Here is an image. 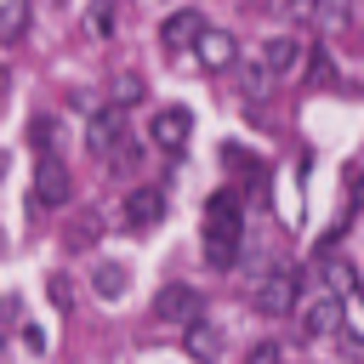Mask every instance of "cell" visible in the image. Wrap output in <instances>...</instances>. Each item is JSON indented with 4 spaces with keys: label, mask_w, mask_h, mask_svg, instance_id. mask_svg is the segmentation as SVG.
<instances>
[{
    "label": "cell",
    "mask_w": 364,
    "mask_h": 364,
    "mask_svg": "<svg viewBox=\"0 0 364 364\" xmlns=\"http://www.w3.org/2000/svg\"><path fill=\"white\" fill-rule=\"evenodd\" d=\"M233 57H239V40H233L228 28H205V40L193 46V63L210 68V74H216V68H233Z\"/></svg>",
    "instance_id": "cell-10"
},
{
    "label": "cell",
    "mask_w": 364,
    "mask_h": 364,
    "mask_svg": "<svg viewBox=\"0 0 364 364\" xmlns=\"http://www.w3.org/2000/svg\"><path fill=\"white\" fill-rule=\"evenodd\" d=\"M341 347H347L353 358H364V341H358V336H341Z\"/></svg>",
    "instance_id": "cell-22"
},
{
    "label": "cell",
    "mask_w": 364,
    "mask_h": 364,
    "mask_svg": "<svg viewBox=\"0 0 364 364\" xmlns=\"http://www.w3.org/2000/svg\"><path fill=\"white\" fill-rule=\"evenodd\" d=\"M296 57H301V40H296V34H273V40H262V57H256V63H262L267 74H290Z\"/></svg>",
    "instance_id": "cell-12"
},
{
    "label": "cell",
    "mask_w": 364,
    "mask_h": 364,
    "mask_svg": "<svg viewBox=\"0 0 364 364\" xmlns=\"http://www.w3.org/2000/svg\"><path fill=\"white\" fill-rule=\"evenodd\" d=\"M97 296H108V301L125 296V267H119V262H102V267H97Z\"/></svg>",
    "instance_id": "cell-14"
},
{
    "label": "cell",
    "mask_w": 364,
    "mask_h": 364,
    "mask_svg": "<svg viewBox=\"0 0 364 364\" xmlns=\"http://www.w3.org/2000/svg\"><path fill=\"white\" fill-rule=\"evenodd\" d=\"M182 353H188L193 364H216V358L228 353V336H222V324H210V318H193V324L182 330Z\"/></svg>",
    "instance_id": "cell-5"
},
{
    "label": "cell",
    "mask_w": 364,
    "mask_h": 364,
    "mask_svg": "<svg viewBox=\"0 0 364 364\" xmlns=\"http://www.w3.org/2000/svg\"><path fill=\"white\" fill-rule=\"evenodd\" d=\"M46 296H51L57 313H74V284H68V273H51V279H46Z\"/></svg>",
    "instance_id": "cell-15"
},
{
    "label": "cell",
    "mask_w": 364,
    "mask_h": 364,
    "mask_svg": "<svg viewBox=\"0 0 364 364\" xmlns=\"http://www.w3.org/2000/svg\"><path fill=\"white\" fill-rule=\"evenodd\" d=\"M279 358H284V353H279V341H256L245 364H279Z\"/></svg>",
    "instance_id": "cell-21"
},
{
    "label": "cell",
    "mask_w": 364,
    "mask_h": 364,
    "mask_svg": "<svg viewBox=\"0 0 364 364\" xmlns=\"http://www.w3.org/2000/svg\"><path fill=\"white\" fill-rule=\"evenodd\" d=\"M250 307L262 318H284L296 307V273H267L262 284H250Z\"/></svg>",
    "instance_id": "cell-2"
},
{
    "label": "cell",
    "mask_w": 364,
    "mask_h": 364,
    "mask_svg": "<svg viewBox=\"0 0 364 364\" xmlns=\"http://www.w3.org/2000/svg\"><path fill=\"white\" fill-rule=\"evenodd\" d=\"M68 193H74V182H68V171H63L57 159H40V171H34V205H46V210H57V205H68Z\"/></svg>",
    "instance_id": "cell-8"
},
{
    "label": "cell",
    "mask_w": 364,
    "mask_h": 364,
    "mask_svg": "<svg viewBox=\"0 0 364 364\" xmlns=\"http://www.w3.org/2000/svg\"><path fill=\"white\" fill-rule=\"evenodd\" d=\"M28 142L51 159V148H57V119H34V125H28Z\"/></svg>",
    "instance_id": "cell-17"
},
{
    "label": "cell",
    "mask_w": 364,
    "mask_h": 364,
    "mask_svg": "<svg viewBox=\"0 0 364 364\" xmlns=\"http://www.w3.org/2000/svg\"><path fill=\"white\" fill-rule=\"evenodd\" d=\"M159 216H165V193L159 188H131L125 193V222L131 228H154Z\"/></svg>",
    "instance_id": "cell-11"
},
{
    "label": "cell",
    "mask_w": 364,
    "mask_h": 364,
    "mask_svg": "<svg viewBox=\"0 0 364 364\" xmlns=\"http://www.w3.org/2000/svg\"><path fill=\"white\" fill-rule=\"evenodd\" d=\"M136 97H142V74H119L114 91H108V102H119V108H131Z\"/></svg>",
    "instance_id": "cell-16"
},
{
    "label": "cell",
    "mask_w": 364,
    "mask_h": 364,
    "mask_svg": "<svg viewBox=\"0 0 364 364\" xmlns=\"http://www.w3.org/2000/svg\"><path fill=\"white\" fill-rule=\"evenodd\" d=\"M199 40H205V17H199L193 6H182V11H171V17L159 23V46H171V51H182V46L193 51Z\"/></svg>",
    "instance_id": "cell-7"
},
{
    "label": "cell",
    "mask_w": 364,
    "mask_h": 364,
    "mask_svg": "<svg viewBox=\"0 0 364 364\" xmlns=\"http://www.w3.org/2000/svg\"><path fill=\"white\" fill-rule=\"evenodd\" d=\"M318 23L324 28H341L347 23V0H318Z\"/></svg>",
    "instance_id": "cell-20"
},
{
    "label": "cell",
    "mask_w": 364,
    "mask_h": 364,
    "mask_svg": "<svg viewBox=\"0 0 364 364\" xmlns=\"http://www.w3.org/2000/svg\"><path fill=\"white\" fill-rule=\"evenodd\" d=\"M307 80H313V85H330V80H336V63H330V51H324V46L313 51V63H307Z\"/></svg>",
    "instance_id": "cell-18"
},
{
    "label": "cell",
    "mask_w": 364,
    "mask_h": 364,
    "mask_svg": "<svg viewBox=\"0 0 364 364\" xmlns=\"http://www.w3.org/2000/svg\"><path fill=\"white\" fill-rule=\"evenodd\" d=\"M301 330L307 336H341V301H336V290H318L301 307Z\"/></svg>",
    "instance_id": "cell-9"
},
{
    "label": "cell",
    "mask_w": 364,
    "mask_h": 364,
    "mask_svg": "<svg viewBox=\"0 0 364 364\" xmlns=\"http://www.w3.org/2000/svg\"><path fill=\"white\" fill-rule=\"evenodd\" d=\"M119 136H125V108H119V102H102V108L91 114V125H85V148H91V154H114Z\"/></svg>",
    "instance_id": "cell-4"
},
{
    "label": "cell",
    "mask_w": 364,
    "mask_h": 364,
    "mask_svg": "<svg viewBox=\"0 0 364 364\" xmlns=\"http://www.w3.org/2000/svg\"><path fill=\"white\" fill-rule=\"evenodd\" d=\"M28 34V0H0V40L17 46Z\"/></svg>",
    "instance_id": "cell-13"
},
{
    "label": "cell",
    "mask_w": 364,
    "mask_h": 364,
    "mask_svg": "<svg viewBox=\"0 0 364 364\" xmlns=\"http://www.w3.org/2000/svg\"><path fill=\"white\" fill-rule=\"evenodd\" d=\"M97 233H102V222H97V216H80L74 233H68V245H97Z\"/></svg>",
    "instance_id": "cell-19"
},
{
    "label": "cell",
    "mask_w": 364,
    "mask_h": 364,
    "mask_svg": "<svg viewBox=\"0 0 364 364\" xmlns=\"http://www.w3.org/2000/svg\"><path fill=\"white\" fill-rule=\"evenodd\" d=\"M358 301H364V290H358Z\"/></svg>",
    "instance_id": "cell-25"
},
{
    "label": "cell",
    "mask_w": 364,
    "mask_h": 364,
    "mask_svg": "<svg viewBox=\"0 0 364 364\" xmlns=\"http://www.w3.org/2000/svg\"><path fill=\"white\" fill-rule=\"evenodd\" d=\"M290 6H318V0H290Z\"/></svg>",
    "instance_id": "cell-23"
},
{
    "label": "cell",
    "mask_w": 364,
    "mask_h": 364,
    "mask_svg": "<svg viewBox=\"0 0 364 364\" xmlns=\"http://www.w3.org/2000/svg\"><path fill=\"white\" fill-rule=\"evenodd\" d=\"M239 233H245V210L233 193H210L205 199V262L228 267L239 256Z\"/></svg>",
    "instance_id": "cell-1"
},
{
    "label": "cell",
    "mask_w": 364,
    "mask_h": 364,
    "mask_svg": "<svg viewBox=\"0 0 364 364\" xmlns=\"http://www.w3.org/2000/svg\"><path fill=\"white\" fill-rule=\"evenodd\" d=\"M188 131H193V114H188V108H159L154 125H148L154 148H165V154H182V148H188Z\"/></svg>",
    "instance_id": "cell-6"
},
{
    "label": "cell",
    "mask_w": 364,
    "mask_h": 364,
    "mask_svg": "<svg viewBox=\"0 0 364 364\" xmlns=\"http://www.w3.org/2000/svg\"><path fill=\"white\" fill-rule=\"evenodd\" d=\"M46 6H63V0H46Z\"/></svg>",
    "instance_id": "cell-24"
},
{
    "label": "cell",
    "mask_w": 364,
    "mask_h": 364,
    "mask_svg": "<svg viewBox=\"0 0 364 364\" xmlns=\"http://www.w3.org/2000/svg\"><path fill=\"white\" fill-rule=\"evenodd\" d=\"M199 307H205V301H199V290H193V284H165V290L154 296V318L182 324V330L199 318Z\"/></svg>",
    "instance_id": "cell-3"
}]
</instances>
